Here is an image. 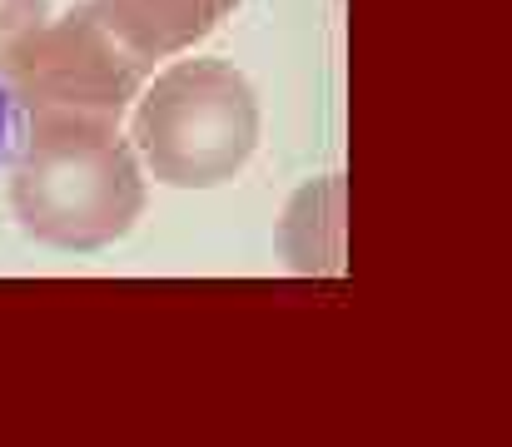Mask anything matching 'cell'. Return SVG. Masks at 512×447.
Wrapping results in <instances>:
<instances>
[{"label": "cell", "instance_id": "cell-1", "mask_svg": "<svg viewBox=\"0 0 512 447\" xmlns=\"http://www.w3.org/2000/svg\"><path fill=\"white\" fill-rule=\"evenodd\" d=\"M10 209L30 239L90 254L145 214V164L110 120H25L10 154Z\"/></svg>", "mask_w": 512, "mask_h": 447}, {"label": "cell", "instance_id": "cell-2", "mask_svg": "<svg viewBox=\"0 0 512 447\" xmlns=\"http://www.w3.org/2000/svg\"><path fill=\"white\" fill-rule=\"evenodd\" d=\"M130 145L170 189H219L259 149V95L229 60H174L135 95Z\"/></svg>", "mask_w": 512, "mask_h": 447}, {"label": "cell", "instance_id": "cell-3", "mask_svg": "<svg viewBox=\"0 0 512 447\" xmlns=\"http://www.w3.org/2000/svg\"><path fill=\"white\" fill-rule=\"evenodd\" d=\"M150 60L130 50L95 0L45 20L0 75L10 115L20 120H110L125 125L145 90Z\"/></svg>", "mask_w": 512, "mask_h": 447}, {"label": "cell", "instance_id": "cell-4", "mask_svg": "<svg viewBox=\"0 0 512 447\" xmlns=\"http://www.w3.org/2000/svg\"><path fill=\"white\" fill-rule=\"evenodd\" d=\"M234 5L239 0H95V10L115 25V35L130 50H140L150 65L214 35Z\"/></svg>", "mask_w": 512, "mask_h": 447}, {"label": "cell", "instance_id": "cell-5", "mask_svg": "<svg viewBox=\"0 0 512 447\" xmlns=\"http://www.w3.org/2000/svg\"><path fill=\"white\" fill-rule=\"evenodd\" d=\"M45 20H50V0H0V75Z\"/></svg>", "mask_w": 512, "mask_h": 447}, {"label": "cell", "instance_id": "cell-6", "mask_svg": "<svg viewBox=\"0 0 512 447\" xmlns=\"http://www.w3.org/2000/svg\"><path fill=\"white\" fill-rule=\"evenodd\" d=\"M10 145V100H5V90H0V154Z\"/></svg>", "mask_w": 512, "mask_h": 447}]
</instances>
